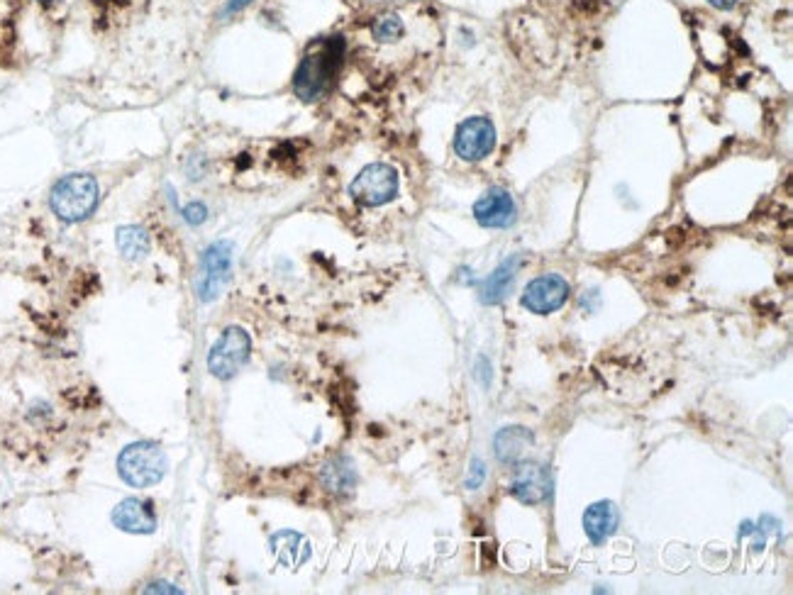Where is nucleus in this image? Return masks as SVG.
Here are the masks:
<instances>
[{
    "instance_id": "nucleus-19",
    "label": "nucleus",
    "mask_w": 793,
    "mask_h": 595,
    "mask_svg": "<svg viewBox=\"0 0 793 595\" xmlns=\"http://www.w3.org/2000/svg\"><path fill=\"white\" fill-rule=\"evenodd\" d=\"M484 464H481L479 459H474V469H471V478L467 481V488H471V491H474V488H479L481 486V481H484Z\"/></svg>"
},
{
    "instance_id": "nucleus-9",
    "label": "nucleus",
    "mask_w": 793,
    "mask_h": 595,
    "mask_svg": "<svg viewBox=\"0 0 793 595\" xmlns=\"http://www.w3.org/2000/svg\"><path fill=\"white\" fill-rule=\"evenodd\" d=\"M474 218L486 230H506L518 218V208H515V200L506 188L493 186L476 200Z\"/></svg>"
},
{
    "instance_id": "nucleus-15",
    "label": "nucleus",
    "mask_w": 793,
    "mask_h": 595,
    "mask_svg": "<svg viewBox=\"0 0 793 595\" xmlns=\"http://www.w3.org/2000/svg\"><path fill=\"white\" fill-rule=\"evenodd\" d=\"M320 481L335 496H349L354 486H357V471H354V464L347 457H335L323 466Z\"/></svg>"
},
{
    "instance_id": "nucleus-23",
    "label": "nucleus",
    "mask_w": 793,
    "mask_h": 595,
    "mask_svg": "<svg viewBox=\"0 0 793 595\" xmlns=\"http://www.w3.org/2000/svg\"><path fill=\"white\" fill-rule=\"evenodd\" d=\"M37 3H42V5H54V3H59V0H37Z\"/></svg>"
},
{
    "instance_id": "nucleus-6",
    "label": "nucleus",
    "mask_w": 793,
    "mask_h": 595,
    "mask_svg": "<svg viewBox=\"0 0 793 595\" xmlns=\"http://www.w3.org/2000/svg\"><path fill=\"white\" fill-rule=\"evenodd\" d=\"M232 271V244L220 239L213 242L203 252L201 259V276H198V296L203 303H213L215 298H220L223 288L230 281Z\"/></svg>"
},
{
    "instance_id": "nucleus-14",
    "label": "nucleus",
    "mask_w": 793,
    "mask_h": 595,
    "mask_svg": "<svg viewBox=\"0 0 793 595\" xmlns=\"http://www.w3.org/2000/svg\"><path fill=\"white\" fill-rule=\"evenodd\" d=\"M520 261H523V259H520L518 254H515V257L506 259V261H501V266H498V269L486 278L484 286H481V296H479L481 303H484V305H501L503 300L510 296V291H513L515 276H518Z\"/></svg>"
},
{
    "instance_id": "nucleus-7",
    "label": "nucleus",
    "mask_w": 793,
    "mask_h": 595,
    "mask_svg": "<svg viewBox=\"0 0 793 595\" xmlns=\"http://www.w3.org/2000/svg\"><path fill=\"white\" fill-rule=\"evenodd\" d=\"M496 147V127L488 118H469L454 135V152L464 161H481Z\"/></svg>"
},
{
    "instance_id": "nucleus-16",
    "label": "nucleus",
    "mask_w": 793,
    "mask_h": 595,
    "mask_svg": "<svg viewBox=\"0 0 793 595\" xmlns=\"http://www.w3.org/2000/svg\"><path fill=\"white\" fill-rule=\"evenodd\" d=\"M118 249L122 257L142 259L149 252V235L140 225H125L118 230Z\"/></svg>"
},
{
    "instance_id": "nucleus-5",
    "label": "nucleus",
    "mask_w": 793,
    "mask_h": 595,
    "mask_svg": "<svg viewBox=\"0 0 793 595\" xmlns=\"http://www.w3.org/2000/svg\"><path fill=\"white\" fill-rule=\"evenodd\" d=\"M349 193L366 208H379L398 196V171L388 164H369L359 171Z\"/></svg>"
},
{
    "instance_id": "nucleus-8",
    "label": "nucleus",
    "mask_w": 793,
    "mask_h": 595,
    "mask_svg": "<svg viewBox=\"0 0 793 595\" xmlns=\"http://www.w3.org/2000/svg\"><path fill=\"white\" fill-rule=\"evenodd\" d=\"M571 293L569 281L559 274H547L528 283L523 293V305L535 315H549L567 303Z\"/></svg>"
},
{
    "instance_id": "nucleus-20",
    "label": "nucleus",
    "mask_w": 793,
    "mask_h": 595,
    "mask_svg": "<svg viewBox=\"0 0 793 595\" xmlns=\"http://www.w3.org/2000/svg\"><path fill=\"white\" fill-rule=\"evenodd\" d=\"M249 3H254V0H227L223 8V18H230V15L240 13V10L247 8Z\"/></svg>"
},
{
    "instance_id": "nucleus-13",
    "label": "nucleus",
    "mask_w": 793,
    "mask_h": 595,
    "mask_svg": "<svg viewBox=\"0 0 793 595\" xmlns=\"http://www.w3.org/2000/svg\"><path fill=\"white\" fill-rule=\"evenodd\" d=\"M620 513L610 500H598L584 513V530L593 544H603L618 530Z\"/></svg>"
},
{
    "instance_id": "nucleus-18",
    "label": "nucleus",
    "mask_w": 793,
    "mask_h": 595,
    "mask_svg": "<svg viewBox=\"0 0 793 595\" xmlns=\"http://www.w3.org/2000/svg\"><path fill=\"white\" fill-rule=\"evenodd\" d=\"M205 218H208V208H205L203 203H198V200H193V203H188L186 208H183V220H186L188 225H203Z\"/></svg>"
},
{
    "instance_id": "nucleus-22",
    "label": "nucleus",
    "mask_w": 793,
    "mask_h": 595,
    "mask_svg": "<svg viewBox=\"0 0 793 595\" xmlns=\"http://www.w3.org/2000/svg\"><path fill=\"white\" fill-rule=\"evenodd\" d=\"M708 3L718 10H732L737 5V0H708Z\"/></svg>"
},
{
    "instance_id": "nucleus-11",
    "label": "nucleus",
    "mask_w": 793,
    "mask_h": 595,
    "mask_svg": "<svg viewBox=\"0 0 793 595\" xmlns=\"http://www.w3.org/2000/svg\"><path fill=\"white\" fill-rule=\"evenodd\" d=\"M113 525L122 532H130V535H149V532L157 530V515L147 500L125 498L113 510Z\"/></svg>"
},
{
    "instance_id": "nucleus-12",
    "label": "nucleus",
    "mask_w": 793,
    "mask_h": 595,
    "mask_svg": "<svg viewBox=\"0 0 793 595\" xmlns=\"http://www.w3.org/2000/svg\"><path fill=\"white\" fill-rule=\"evenodd\" d=\"M532 444H535V435L528 427H503L493 439V452H496L501 464H515V461H520L530 452Z\"/></svg>"
},
{
    "instance_id": "nucleus-3",
    "label": "nucleus",
    "mask_w": 793,
    "mask_h": 595,
    "mask_svg": "<svg viewBox=\"0 0 793 595\" xmlns=\"http://www.w3.org/2000/svg\"><path fill=\"white\" fill-rule=\"evenodd\" d=\"M169 461L162 447L152 442H135L125 447L118 457L120 478L132 488H149L162 481Z\"/></svg>"
},
{
    "instance_id": "nucleus-1",
    "label": "nucleus",
    "mask_w": 793,
    "mask_h": 595,
    "mask_svg": "<svg viewBox=\"0 0 793 595\" xmlns=\"http://www.w3.org/2000/svg\"><path fill=\"white\" fill-rule=\"evenodd\" d=\"M345 54H347V42L345 37L332 35V37H320L305 49L301 64H298L296 76H293V91L296 96L305 100V103H313V100H320L335 83L337 74H340L342 64H345Z\"/></svg>"
},
{
    "instance_id": "nucleus-17",
    "label": "nucleus",
    "mask_w": 793,
    "mask_h": 595,
    "mask_svg": "<svg viewBox=\"0 0 793 595\" xmlns=\"http://www.w3.org/2000/svg\"><path fill=\"white\" fill-rule=\"evenodd\" d=\"M403 32H406V27H403V20L398 18L396 13L379 15V18L374 20V25H371V35H374V40H379V42L401 40Z\"/></svg>"
},
{
    "instance_id": "nucleus-4",
    "label": "nucleus",
    "mask_w": 793,
    "mask_h": 595,
    "mask_svg": "<svg viewBox=\"0 0 793 595\" xmlns=\"http://www.w3.org/2000/svg\"><path fill=\"white\" fill-rule=\"evenodd\" d=\"M249 352H252V339L247 332L242 327H227L210 349L208 371L220 381H227L247 364Z\"/></svg>"
},
{
    "instance_id": "nucleus-2",
    "label": "nucleus",
    "mask_w": 793,
    "mask_h": 595,
    "mask_svg": "<svg viewBox=\"0 0 793 595\" xmlns=\"http://www.w3.org/2000/svg\"><path fill=\"white\" fill-rule=\"evenodd\" d=\"M98 200H101V191L91 174H69L54 183L49 205L59 220L81 222L96 213Z\"/></svg>"
},
{
    "instance_id": "nucleus-21",
    "label": "nucleus",
    "mask_w": 793,
    "mask_h": 595,
    "mask_svg": "<svg viewBox=\"0 0 793 595\" xmlns=\"http://www.w3.org/2000/svg\"><path fill=\"white\" fill-rule=\"evenodd\" d=\"M179 593V588L174 586H166V583H154V586L147 588V593Z\"/></svg>"
},
{
    "instance_id": "nucleus-10",
    "label": "nucleus",
    "mask_w": 793,
    "mask_h": 595,
    "mask_svg": "<svg viewBox=\"0 0 793 595\" xmlns=\"http://www.w3.org/2000/svg\"><path fill=\"white\" fill-rule=\"evenodd\" d=\"M510 493L520 500V503L537 505L542 500L549 498L552 493V478H549V471L542 464H535V461H525L520 464L518 469L513 471V478H510Z\"/></svg>"
}]
</instances>
